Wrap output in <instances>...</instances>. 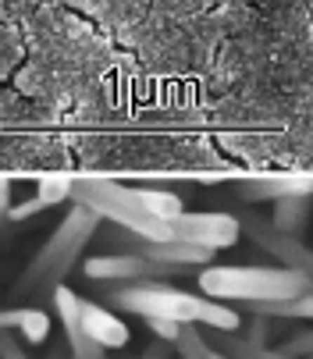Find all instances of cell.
<instances>
[{"mask_svg":"<svg viewBox=\"0 0 313 359\" xmlns=\"http://www.w3.org/2000/svg\"><path fill=\"white\" fill-rule=\"evenodd\" d=\"M96 228H100V214L75 203V210L54 228L46 245L29 260L25 274L15 281V292L18 295L22 292H54L68 278V271L79 264V256L89 245V238L96 235Z\"/></svg>","mask_w":313,"mask_h":359,"instance_id":"cell-1","label":"cell"},{"mask_svg":"<svg viewBox=\"0 0 313 359\" xmlns=\"http://www.w3.org/2000/svg\"><path fill=\"white\" fill-rule=\"evenodd\" d=\"M203 295L218 302H271L313 292V281L292 267H203Z\"/></svg>","mask_w":313,"mask_h":359,"instance_id":"cell-2","label":"cell"},{"mask_svg":"<svg viewBox=\"0 0 313 359\" xmlns=\"http://www.w3.org/2000/svg\"><path fill=\"white\" fill-rule=\"evenodd\" d=\"M72 199L82 203V207H89L93 214H100V221H111V224L132 231L142 242L171 238V224L161 221V217H153L139 203L135 189H125L118 182H75L72 185Z\"/></svg>","mask_w":313,"mask_h":359,"instance_id":"cell-3","label":"cell"},{"mask_svg":"<svg viewBox=\"0 0 313 359\" xmlns=\"http://www.w3.org/2000/svg\"><path fill=\"white\" fill-rule=\"evenodd\" d=\"M107 302L125 313L146 320H171V324H203V310H206L203 295H189L161 281H125L114 292H107Z\"/></svg>","mask_w":313,"mask_h":359,"instance_id":"cell-4","label":"cell"},{"mask_svg":"<svg viewBox=\"0 0 313 359\" xmlns=\"http://www.w3.org/2000/svg\"><path fill=\"white\" fill-rule=\"evenodd\" d=\"M168 224H171V238L203 245V249H211V252L235 245L239 235H242V221L232 217V214H185L182 210Z\"/></svg>","mask_w":313,"mask_h":359,"instance_id":"cell-5","label":"cell"},{"mask_svg":"<svg viewBox=\"0 0 313 359\" xmlns=\"http://www.w3.org/2000/svg\"><path fill=\"white\" fill-rule=\"evenodd\" d=\"M82 274L89 281H156V278H168V274H178L175 267H164L149 260L142 252H107V256H89L82 260Z\"/></svg>","mask_w":313,"mask_h":359,"instance_id":"cell-6","label":"cell"},{"mask_svg":"<svg viewBox=\"0 0 313 359\" xmlns=\"http://www.w3.org/2000/svg\"><path fill=\"white\" fill-rule=\"evenodd\" d=\"M50 295H54V310H58L61 327H65V334H68V352H72V359H107L103 345H96V341L89 338L86 324H82V299H79L72 288H65V285H58Z\"/></svg>","mask_w":313,"mask_h":359,"instance_id":"cell-7","label":"cell"},{"mask_svg":"<svg viewBox=\"0 0 313 359\" xmlns=\"http://www.w3.org/2000/svg\"><path fill=\"white\" fill-rule=\"evenodd\" d=\"M242 228L253 235V242H256L260 249H267L271 256H278L281 267L302 271V274L313 281V249H306L295 235H285V231H278L274 224H260V221H246Z\"/></svg>","mask_w":313,"mask_h":359,"instance_id":"cell-8","label":"cell"},{"mask_svg":"<svg viewBox=\"0 0 313 359\" xmlns=\"http://www.w3.org/2000/svg\"><path fill=\"white\" fill-rule=\"evenodd\" d=\"M142 256H149V260L164 264V267H175L178 274L189 271V267H206L214 260L211 249L203 245H192V242H178V238H164V242H142L139 249Z\"/></svg>","mask_w":313,"mask_h":359,"instance_id":"cell-9","label":"cell"},{"mask_svg":"<svg viewBox=\"0 0 313 359\" xmlns=\"http://www.w3.org/2000/svg\"><path fill=\"white\" fill-rule=\"evenodd\" d=\"M82 324H86L89 338H93L96 345H103V348H121V345H128V327H125L111 310H103V306H96V302H86V299H82Z\"/></svg>","mask_w":313,"mask_h":359,"instance_id":"cell-10","label":"cell"},{"mask_svg":"<svg viewBox=\"0 0 313 359\" xmlns=\"http://www.w3.org/2000/svg\"><path fill=\"white\" fill-rule=\"evenodd\" d=\"M0 327L4 331H18L22 341L29 345H43L50 338V317L32 306H15V310H0Z\"/></svg>","mask_w":313,"mask_h":359,"instance_id":"cell-11","label":"cell"},{"mask_svg":"<svg viewBox=\"0 0 313 359\" xmlns=\"http://www.w3.org/2000/svg\"><path fill=\"white\" fill-rule=\"evenodd\" d=\"M256 317H274V320H313V292L292 295V299H271V302H242Z\"/></svg>","mask_w":313,"mask_h":359,"instance_id":"cell-12","label":"cell"},{"mask_svg":"<svg viewBox=\"0 0 313 359\" xmlns=\"http://www.w3.org/2000/svg\"><path fill=\"white\" fill-rule=\"evenodd\" d=\"M299 192H313V178H260V182L239 185L242 199H285Z\"/></svg>","mask_w":313,"mask_h":359,"instance_id":"cell-13","label":"cell"},{"mask_svg":"<svg viewBox=\"0 0 313 359\" xmlns=\"http://www.w3.org/2000/svg\"><path fill=\"white\" fill-rule=\"evenodd\" d=\"M309 192H299V196H285V199H274V228L285 231V235H302L306 221H309V203H306Z\"/></svg>","mask_w":313,"mask_h":359,"instance_id":"cell-14","label":"cell"},{"mask_svg":"<svg viewBox=\"0 0 313 359\" xmlns=\"http://www.w3.org/2000/svg\"><path fill=\"white\" fill-rule=\"evenodd\" d=\"M214 345H218L228 359H288V355H281L278 348H267L264 341H253V338H235V331H232V334H228V331H218Z\"/></svg>","mask_w":313,"mask_h":359,"instance_id":"cell-15","label":"cell"},{"mask_svg":"<svg viewBox=\"0 0 313 359\" xmlns=\"http://www.w3.org/2000/svg\"><path fill=\"white\" fill-rule=\"evenodd\" d=\"M175 348H178V355H182V359H228L225 352H218L211 341L203 338V331H199L196 324H182Z\"/></svg>","mask_w":313,"mask_h":359,"instance_id":"cell-16","label":"cell"},{"mask_svg":"<svg viewBox=\"0 0 313 359\" xmlns=\"http://www.w3.org/2000/svg\"><path fill=\"white\" fill-rule=\"evenodd\" d=\"M139 203L153 214V217H161V221H171L182 214V199L175 192H164V189H135Z\"/></svg>","mask_w":313,"mask_h":359,"instance_id":"cell-17","label":"cell"},{"mask_svg":"<svg viewBox=\"0 0 313 359\" xmlns=\"http://www.w3.org/2000/svg\"><path fill=\"white\" fill-rule=\"evenodd\" d=\"M203 324H206V327H214V331H235V327H239V313L228 310V306L218 302V299H206Z\"/></svg>","mask_w":313,"mask_h":359,"instance_id":"cell-18","label":"cell"},{"mask_svg":"<svg viewBox=\"0 0 313 359\" xmlns=\"http://www.w3.org/2000/svg\"><path fill=\"white\" fill-rule=\"evenodd\" d=\"M72 185L75 182H65V178H43L36 185V199H43V207H54L61 199H72Z\"/></svg>","mask_w":313,"mask_h":359,"instance_id":"cell-19","label":"cell"},{"mask_svg":"<svg viewBox=\"0 0 313 359\" xmlns=\"http://www.w3.org/2000/svg\"><path fill=\"white\" fill-rule=\"evenodd\" d=\"M281 355H288V359H302V355H313V331H302V334H295V338H288L281 348H278Z\"/></svg>","mask_w":313,"mask_h":359,"instance_id":"cell-20","label":"cell"},{"mask_svg":"<svg viewBox=\"0 0 313 359\" xmlns=\"http://www.w3.org/2000/svg\"><path fill=\"white\" fill-rule=\"evenodd\" d=\"M0 359H29L25 348L18 345V338L11 331H4V327H0Z\"/></svg>","mask_w":313,"mask_h":359,"instance_id":"cell-21","label":"cell"},{"mask_svg":"<svg viewBox=\"0 0 313 359\" xmlns=\"http://www.w3.org/2000/svg\"><path fill=\"white\" fill-rule=\"evenodd\" d=\"M43 210V199H25L18 207H8V221H25V217H36Z\"/></svg>","mask_w":313,"mask_h":359,"instance_id":"cell-22","label":"cell"},{"mask_svg":"<svg viewBox=\"0 0 313 359\" xmlns=\"http://www.w3.org/2000/svg\"><path fill=\"white\" fill-rule=\"evenodd\" d=\"M149 331L156 334V338H164V341H178V331H182V324H171V320H149Z\"/></svg>","mask_w":313,"mask_h":359,"instance_id":"cell-23","label":"cell"},{"mask_svg":"<svg viewBox=\"0 0 313 359\" xmlns=\"http://www.w3.org/2000/svg\"><path fill=\"white\" fill-rule=\"evenodd\" d=\"M0 192H11V182L8 178H0Z\"/></svg>","mask_w":313,"mask_h":359,"instance_id":"cell-24","label":"cell"}]
</instances>
